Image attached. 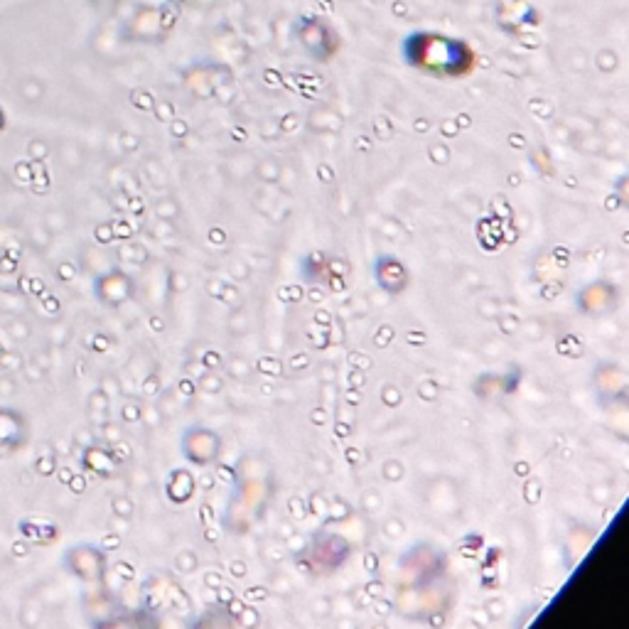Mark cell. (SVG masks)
<instances>
[{"mask_svg":"<svg viewBox=\"0 0 629 629\" xmlns=\"http://www.w3.org/2000/svg\"><path fill=\"white\" fill-rule=\"evenodd\" d=\"M401 50L408 67L435 79H460L475 67V50L462 37H448L443 32H411Z\"/></svg>","mask_w":629,"mask_h":629,"instance_id":"cell-1","label":"cell"}]
</instances>
